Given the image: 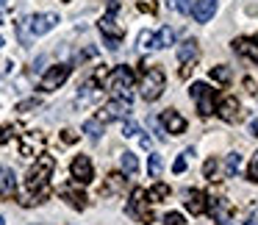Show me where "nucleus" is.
Segmentation results:
<instances>
[{
    "instance_id": "nucleus-42",
    "label": "nucleus",
    "mask_w": 258,
    "mask_h": 225,
    "mask_svg": "<svg viewBox=\"0 0 258 225\" xmlns=\"http://www.w3.org/2000/svg\"><path fill=\"white\" fill-rule=\"evenodd\" d=\"M139 9H142V12H156V6H153V3H139Z\"/></svg>"
},
{
    "instance_id": "nucleus-30",
    "label": "nucleus",
    "mask_w": 258,
    "mask_h": 225,
    "mask_svg": "<svg viewBox=\"0 0 258 225\" xmlns=\"http://www.w3.org/2000/svg\"><path fill=\"white\" fill-rule=\"evenodd\" d=\"M169 6H172L178 14H189L191 12V0H169Z\"/></svg>"
},
{
    "instance_id": "nucleus-37",
    "label": "nucleus",
    "mask_w": 258,
    "mask_h": 225,
    "mask_svg": "<svg viewBox=\"0 0 258 225\" xmlns=\"http://www.w3.org/2000/svg\"><path fill=\"white\" fill-rule=\"evenodd\" d=\"M12 134H14L12 128H3V125H0V145H6V142L12 139Z\"/></svg>"
},
{
    "instance_id": "nucleus-5",
    "label": "nucleus",
    "mask_w": 258,
    "mask_h": 225,
    "mask_svg": "<svg viewBox=\"0 0 258 225\" xmlns=\"http://www.w3.org/2000/svg\"><path fill=\"white\" fill-rule=\"evenodd\" d=\"M70 64H56V67H50L45 75H42V81H39V89L42 92H56L58 86L64 84V81L70 78Z\"/></svg>"
},
{
    "instance_id": "nucleus-45",
    "label": "nucleus",
    "mask_w": 258,
    "mask_h": 225,
    "mask_svg": "<svg viewBox=\"0 0 258 225\" xmlns=\"http://www.w3.org/2000/svg\"><path fill=\"white\" fill-rule=\"evenodd\" d=\"M0 47H3V36H0Z\"/></svg>"
},
{
    "instance_id": "nucleus-24",
    "label": "nucleus",
    "mask_w": 258,
    "mask_h": 225,
    "mask_svg": "<svg viewBox=\"0 0 258 225\" xmlns=\"http://www.w3.org/2000/svg\"><path fill=\"white\" fill-rule=\"evenodd\" d=\"M122 189H125V178L119 173H111V175H108V186L103 192L108 195V192H122Z\"/></svg>"
},
{
    "instance_id": "nucleus-46",
    "label": "nucleus",
    "mask_w": 258,
    "mask_h": 225,
    "mask_svg": "<svg viewBox=\"0 0 258 225\" xmlns=\"http://www.w3.org/2000/svg\"><path fill=\"white\" fill-rule=\"evenodd\" d=\"M0 225H3V217H0Z\"/></svg>"
},
{
    "instance_id": "nucleus-26",
    "label": "nucleus",
    "mask_w": 258,
    "mask_h": 225,
    "mask_svg": "<svg viewBox=\"0 0 258 225\" xmlns=\"http://www.w3.org/2000/svg\"><path fill=\"white\" fill-rule=\"evenodd\" d=\"M239 167H241V156H239V153H230L228 161H225V175H228V178H230V175H236V173H239Z\"/></svg>"
},
{
    "instance_id": "nucleus-14",
    "label": "nucleus",
    "mask_w": 258,
    "mask_h": 225,
    "mask_svg": "<svg viewBox=\"0 0 258 225\" xmlns=\"http://www.w3.org/2000/svg\"><path fill=\"white\" fill-rule=\"evenodd\" d=\"M233 50L239 53V56H244V59H250V62L258 64V39H236Z\"/></svg>"
},
{
    "instance_id": "nucleus-23",
    "label": "nucleus",
    "mask_w": 258,
    "mask_h": 225,
    "mask_svg": "<svg viewBox=\"0 0 258 225\" xmlns=\"http://www.w3.org/2000/svg\"><path fill=\"white\" fill-rule=\"evenodd\" d=\"M119 161H122V173H128V175H136V173H139V158H136L134 153L125 150Z\"/></svg>"
},
{
    "instance_id": "nucleus-17",
    "label": "nucleus",
    "mask_w": 258,
    "mask_h": 225,
    "mask_svg": "<svg viewBox=\"0 0 258 225\" xmlns=\"http://www.w3.org/2000/svg\"><path fill=\"white\" fill-rule=\"evenodd\" d=\"M58 195H61L73 208H86V195H84V192H78L75 186H70V184L61 186V189H58Z\"/></svg>"
},
{
    "instance_id": "nucleus-22",
    "label": "nucleus",
    "mask_w": 258,
    "mask_h": 225,
    "mask_svg": "<svg viewBox=\"0 0 258 225\" xmlns=\"http://www.w3.org/2000/svg\"><path fill=\"white\" fill-rule=\"evenodd\" d=\"M84 134L89 136V139H100V136H103V123L97 117L86 120V123H84Z\"/></svg>"
},
{
    "instance_id": "nucleus-19",
    "label": "nucleus",
    "mask_w": 258,
    "mask_h": 225,
    "mask_svg": "<svg viewBox=\"0 0 258 225\" xmlns=\"http://www.w3.org/2000/svg\"><path fill=\"white\" fill-rule=\"evenodd\" d=\"M206 200H208V197L203 195L200 189H191L189 195H186V208H189V211L197 217V214H203V211H206Z\"/></svg>"
},
{
    "instance_id": "nucleus-6",
    "label": "nucleus",
    "mask_w": 258,
    "mask_h": 225,
    "mask_svg": "<svg viewBox=\"0 0 258 225\" xmlns=\"http://www.w3.org/2000/svg\"><path fill=\"white\" fill-rule=\"evenodd\" d=\"M128 214L139 222H150L153 219V211L147 208V197H145V189H134L131 192V200H128Z\"/></svg>"
},
{
    "instance_id": "nucleus-11",
    "label": "nucleus",
    "mask_w": 258,
    "mask_h": 225,
    "mask_svg": "<svg viewBox=\"0 0 258 225\" xmlns=\"http://www.w3.org/2000/svg\"><path fill=\"white\" fill-rule=\"evenodd\" d=\"M70 173H73L75 184H89L95 178V167H92V158L89 156H75L73 164H70Z\"/></svg>"
},
{
    "instance_id": "nucleus-40",
    "label": "nucleus",
    "mask_w": 258,
    "mask_h": 225,
    "mask_svg": "<svg viewBox=\"0 0 258 225\" xmlns=\"http://www.w3.org/2000/svg\"><path fill=\"white\" fill-rule=\"evenodd\" d=\"M142 147H145V150H150V147H153V139H150V136H142Z\"/></svg>"
},
{
    "instance_id": "nucleus-38",
    "label": "nucleus",
    "mask_w": 258,
    "mask_h": 225,
    "mask_svg": "<svg viewBox=\"0 0 258 225\" xmlns=\"http://www.w3.org/2000/svg\"><path fill=\"white\" fill-rule=\"evenodd\" d=\"M61 139L67 142V145H73V142H78V134H75V131H64V134H61Z\"/></svg>"
},
{
    "instance_id": "nucleus-47",
    "label": "nucleus",
    "mask_w": 258,
    "mask_h": 225,
    "mask_svg": "<svg viewBox=\"0 0 258 225\" xmlns=\"http://www.w3.org/2000/svg\"><path fill=\"white\" fill-rule=\"evenodd\" d=\"M61 3H70V0H61Z\"/></svg>"
},
{
    "instance_id": "nucleus-43",
    "label": "nucleus",
    "mask_w": 258,
    "mask_h": 225,
    "mask_svg": "<svg viewBox=\"0 0 258 225\" xmlns=\"http://www.w3.org/2000/svg\"><path fill=\"white\" fill-rule=\"evenodd\" d=\"M250 134H252V136H258V120H252V125H250Z\"/></svg>"
},
{
    "instance_id": "nucleus-31",
    "label": "nucleus",
    "mask_w": 258,
    "mask_h": 225,
    "mask_svg": "<svg viewBox=\"0 0 258 225\" xmlns=\"http://www.w3.org/2000/svg\"><path fill=\"white\" fill-rule=\"evenodd\" d=\"M164 225H186V219H183V214L169 211V214H164Z\"/></svg>"
},
{
    "instance_id": "nucleus-13",
    "label": "nucleus",
    "mask_w": 258,
    "mask_h": 225,
    "mask_svg": "<svg viewBox=\"0 0 258 225\" xmlns=\"http://www.w3.org/2000/svg\"><path fill=\"white\" fill-rule=\"evenodd\" d=\"M189 14L197 20V23H208V20L217 14V0H197Z\"/></svg>"
},
{
    "instance_id": "nucleus-39",
    "label": "nucleus",
    "mask_w": 258,
    "mask_h": 225,
    "mask_svg": "<svg viewBox=\"0 0 258 225\" xmlns=\"http://www.w3.org/2000/svg\"><path fill=\"white\" fill-rule=\"evenodd\" d=\"M117 9H119V0H108V12H106V17H114V14H117Z\"/></svg>"
},
{
    "instance_id": "nucleus-10",
    "label": "nucleus",
    "mask_w": 258,
    "mask_h": 225,
    "mask_svg": "<svg viewBox=\"0 0 258 225\" xmlns=\"http://www.w3.org/2000/svg\"><path fill=\"white\" fill-rule=\"evenodd\" d=\"M97 28H100L103 39H106V45L111 47V50H117L119 42L125 39V31L119 28V25H114V17H103L100 23H97Z\"/></svg>"
},
{
    "instance_id": "nucleus-21",
    "label": "nucleus",
    "mask_w": 258,
    "mask_h": 225,
    "mask_svg": "<svg viewBox=\"0 0 258 225\" xmlns=\"http://www.w3.org/2000/svg\"><path fill=\"white\" fill-rule=\"evenodd\" d=\"M172 42H175V31L169 28V25H164V28L156 34V50H161V47H169Z\"/></svg>"
},
{
    "instance_id": "nucleus-7",
    "label": "nucleus",
    "mask_w": 258,
    "mask_h": 225,
    "mask_svg": "<svg viewBox=\"0 0 258 225\" xmlns=\"http://www.w3.org/2000/svg\"><path fill=\"white\" fill-rule=\"evenodd\" d=\"M131 114V100H125V97H117V100H108L106 106H103L100 111V123H111V120H128Z\"/></svg>"
},
{
    "instance_id": "nucleus-27",
    "label": "nucleus",
    "mask_w": 258,
    "mask_h": 225,
    "mask_svg": "<svg viewBox=\"0 0 258 225\" xmlns=\"http://www.w3.org/2000/svg\"><path fill=\"white\" fill-rule=\"evenodd\" d=\"M139 47L142 50H156V34H153V31H142L139 34Z\"/></svg>"
},
{
    "instance_id": "nucleus-3",
    "label": "nucleus",
    "mask_w": 258,
    "mask_h": 225,
    "mask_svg": "<svg viewBox=\"0 0 258 225\" xmlns=\"http://www.w3.org/2000/svg\"><path fill=\"white\" fill-rule=\"evenodd\" d=\"M164 89H167V78H164V73L158 67H145V73H142V97H145L147 103L158 100V97L164 95Z\"/></svg>"
},
{
    "instance_id": "nucleus-28",
    "label": "nucleus",
    "mask_w": 258,
    "mask_h": 225,
    "mask_svg": "<svg viewBox=\"0 0 258 225\" xmlns=\"http://www.w3.org/2000/svg\"><path fill=\"white\" fill-rule=\"evenodd\" d=\"M211 78L217 81V84H228V81H230V70L228 67H211Z\"/></svg>"
},
{
    "instance_id": "nucleus-29",
    "label": "nucleus",
    "mask_w": 258,
    "mask_h": 225,
    "mask_svg": "<svg viewBox=\"0 0 258 225\" xmlns=\"http://www.w3.org/2000/svg\"><path fill=\"white\" fill-rule=\"evenodd\" d=\"M217 170H219V164L214 161V158H208V161L203 164V175H206L208 181H214V178H217Z\"/></svg>"
},
{
    "instance_id": "nucleus-18",
    "label": "nucleus",
    "mask_w": 258,
    "mask_h": 225,
    "mask_svg": "<svg viewBox=\"0 0 258 225\" xmlns=\"http://www.w3.org/2000/svg\"><path fill=\"white\" fill-rule=\"evenodd\" d=\"M217 114L225 123H236V117H239V100H236V97H225V100L219 103Z\"/></svg>"
},
{
    "instance_id": "nucleus-9",
    "label": "nucleus",
    "mask_w": 258,
    "mask_h": 225,
    "mask_svg": "<svg viewBox=\"0 0 258 225\" xmlns=\"http://www.w3.org/2000/svg\"><path fill=\"white\" fill-rule=\"evenodd\" d=\"M25 23H28V28H31V34H34V36H45L47 31H53L58 25V14H50V12L34 14V17H28Z\"/></svg>"
},
{
    "instance_id": "nucleus-35",
    "label": "nucleus",
    "mask_w": 258,
    "mask_h": 225,
    "mask_svg": "<svg viewBox=\"0 0 258 225\" xmlns=\"http://www.w3.org/2000/svg\"><path fill=\"white\" fill-rule=\"evenodd\" d=\"M39 106H42L39 100H25V103H20V106H17V111H28V108H39Z\"/></svg>"
},
{
    "instance_id": "nucleus-34",
    "label": "nucleus",
    "mask_w": 258,
    "mask_h": 225,
    "mask_svg": "<svg viewBox=\"0 0 258 225\" xmlns=\"http://www.w3.org/2000/svg\"><path fill=\"white\" fill-rule=\"evenodd\" d=\"M244 225H258V206H252V208H250V214H247Z\"/></svg>"
},
{
    "instance_id": "nucleus-32",
    "label": "nucleus",
    "mask_w": 258,
    "mask_h": 225,
    "mask_svg": "<svg viewBox=\"0 0 258 225\" xmlns=\"http://www.w3.org/2000/svg\"><path fill=\"white\" fill-rule=\"evenodd\" d=\"M122 134L125 136H136L139 134V125H136L134 120H122Z\"/></svg>"
},
{
    "instance_id": "nucleus-20",
    "label": "nucleus",
    "mask_w": 258,
    "mask_h": 225,
    "mask_svg": "<svg viewBox=\"0 0 258 225\" xmlns=\"http://www.w3.org/2000/svg\"><path fill=\"white\" fill-rule=\"evenodd\" d=\"M145 197L150 203H161V200H167V197H169V186L167 184H156V186H150V189L145 192Z\"/></svg>"
},
{
    "instance_id": "nucleus-1",
    "label": "nucleus",
    "mask_w": 258,
    "mask_h": 225,
    "mask_svg": "<svg viewBox=\"0 0 258 225\" xmlns=\"http://www.w3.org/2000/svg\"><path fill=\"white\" fill-rule=\"evenodd\" d=\"M53 167H56L53 156L39 153V156H36V164L28 170L25 189H28L31 195H36V197H47V181H50V175H53Z\"/></svg>"
},
{
    "instance_id": "nucleus-12",
    "label": "nucleus",
    "mask_w": 258,
    "mask_h": 225,
    "mask_svg": "<svg viewBox=\"0 0 258 225\" xmlns=\"http://www.w3.org/2000/svg\"><path fill=\"white\" fill-rule=\"evenodd\" d=\"M206 211L211 214L214 222H219V225H225L230 217V206L225 203V197H211V200L206 203Z\"/></svg>"
},
{
    "instance_id": "nucleus-8",
    "label": "nucleus",
    "mask_w": 258,
    "mask_h": 225,
    "mask_svg": "<svg viewBox=\"0 0 258 225\" xmlns=\"http://www.w3.org/2000/svg\"><path fill=\"white\" fill-rule=\"evenodd\" d=\"M178 62H180V78H189V73L195 70L197 62V42L186 39L183 45H178Z\"/></svg>"
},
{
    "instance_id": "nucleus-2",
    "label": "nucleus",
    "mask_w": 258,
    "mask_h": 225,
    "mask_svg": "<svg viewBox=\"0 0 258 225\" xmlns=\"http://www.w3.org/2000/svg\"><path fill=\"white\" fill-rule=\"evenodd\" d=\"M136 84V75L131 67H114L111 73L103 78V86H106V92H111V95L117 97H125V100H131V89H134Z\"/></svg>"
},
{
    "instance_id": "nucleus-44",
    "label": "nucleus",
    "mask_w": 258,
    "mask_h": 225,
    "mask_svg": "<svg viewBox=\"0 0 258 225\" xmlns=\"http://www.w3.org/2000/svg\"><path fill=\"white\" fill-rule=\"evenodd\" d=\"M3 6H6V0H0V12H3Z\"/></svg>"
},
{
    "instance_id": "nucleus-15",
    "label": "nucleus",
    "mask_w": 258,
    "mask_h": 225,
    "mask_svg": "<svg viewBox=\"0 0 258 225\" xmlns=\"http://www.w3.org/2000/svg\"><path fill=\"white\" fill-rule=\"evenodd\" d=\"M17 192V178L9 167H0V197H12Z\"/></svg>"
},
{
    "instance_id": "nucleus-41",
    "label": "nucleus",
    "mask_w": 258,
    "mask_h": 225,
    "mask_svg": "<svg viewBox=\"0 0 258 225\" xmlns=\"http://www.w3.org/2000/svg\"><path fill=\"white\" fill-rule=\"evenodd\" d=\"M244 86H247V92H255V81L252 78H244Z\"/></svg>"
},
{
    "instance_id": "nucleus-16",
    "label": "nucleus",
    "mask_w": 258,
    "mask_h": 225,
    "mask_svg": "<svg viewBox=\"0 0 258 225\" xmlns=\"http://www.w3.org/2000/svg\"><path fill=\"white\" fill-rule=\"evenodd\" d=\"M161 123L169 128V134H183L186 131V120L180 117L178 111H172V108H167V111L161 114Z\"/></svg>"
},
{
    "instance_id": "nucleus-4",
    "label": "nucleus",
    "mask_w": 258,
    "mask_h": 225,
    "mask_svg": "<svg viewBox=\"0 0 258 225\" xmlns=\"http://www.w3.org/2000/svg\"><path fill=\"white\" fill-rule=\"evenodd\" d=\"M189 95L195 97V103H197V111H200V117H211V114H214V100H217V89H211L208 84H203V81H197V84H191Z\"/></svg>"
},
{
    "instance_id": "nucleus-25",
    "label": "nucleus",
    "mask_w": 258,
    "mask_h": 225,
    "mask_svg": "<svg viewBox=\"0 0 258 225\" xmlns=\"http://www.w3.org/2000/svg\"><path fill=\"white\" fill-rule=\"evenodd\" d=\"M161 170H164V161H161V156H158V153H153V156L147 158V173H150L153 178H158V175H161Z\"/></svg>"
},
{
    "instance_id": "nucleus-33",
    "label": "nucleus",
    "mask_w": 258,
    "mask_h": 225,
    "mask_svg": "<svg viewBox=\"0 0 258 225\" xmlns=\"http://www.w3.org/2000/svg\"><path fill=\"white\" fill-rule=\"evenodd\" d=\"M247 175H250V181H255V184H258V153L252 156V161H250V170H247Z\"/></svg>"
},
{
    "instance_id": "nucleus-36",
    "label": "nucleus",
    "mask_w": 258,
    "mask_h": 225,
    "mask_svg": "<svg viewBox=\"0 0 258 225\" xmlns=\"http://www.w3.org/2000/svg\"><path fill=\"white\" fill-rule=\"evenodd\" d=\"M183 170H186V153H183V156H180L178 161L172 164V173H178V175H180V173H183Z\"/></svg>"
}]
</instances>
